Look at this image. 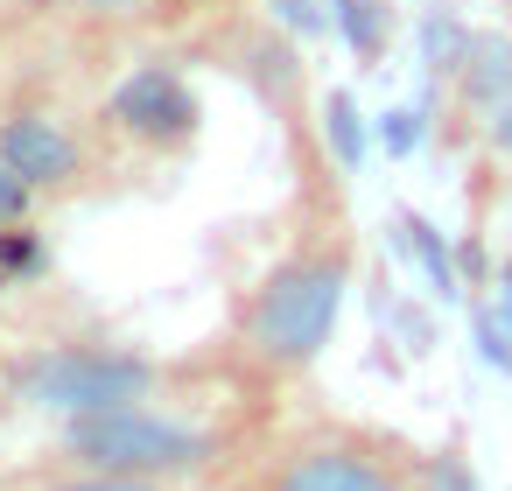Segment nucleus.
<instances>
[{
  "label": "nucleus",
  "instance_id": "f257e3e1",
  "mask_svg": "<svg viewBox=\"0 0 512 491\" xmlns=\"http://www.w3.org/2000/svg\"><path fill=\"white\" fill-rule=\"evenodd\" d=\"M351 274H358V239H351L344 197L323 190V183H302L281 253L239 295L232 358L253 379H302L323 358V344L337 337Z\"/></svg>",
  "mask_w": 512,
  "mask_h": 491
},
{
  "label": "nucleus",
  "instance_id": "f03ea898",
  "mask_svg": "<svg viewBox=\"0 0 512 491\" xmlns=\"http://www.w3.org/2000/svg\"><path fill=\"white\" fill-rule=\"evenodd\" d=\"M225 456H232V435L169 393L64 421L50 442V463H64V470H113V477H141V484H169V491L204 484Z\"/></svg>",
  "mask_w": 512,
  "mask_h": 491
},
{
  "label": "nucleus",
  "instance_id": "7ed1b4c3",
  "mask_svg": "<svg viewBox=\"0 0 512 491\" xmlns=\"http://www.w3.org/2000/svg\"><path fill=\"white\" fill-rule=\"evenodd\" d=\"M162 379H169L162 358H148L141 344H120V337H43L8 358V400L57 428L148 400V393H162Z\"/></svg>",
  "mask_w": 512,
  "mask_h": 491
},
{
  "label": "nucleus",
  "instance_id": "20e7f679",
  "mask_svg": "<svg viewBox=\"0 0 512 491\" xmlns=\"http://www.w3.org/2000/svg\"><path fill=\"white\" fill-rule=\"evenodd\" d=\"M239 491H414V449L358 421H302L253 456Z\"/></svg>",
  "mask_w": 512,
  "mask_h": 491
},
{
  "label": "nucleus",
  "instance_id": "39448f33",
  "mask_svg": "<svg viewBox=\"0 0 512 491\" xmlns=\"http://www.w3.org/2000/svg\"><path fill=\"white\" fill-rule=\"evenodd\" d=\"M0 169H15L36 197H78L92 183V134L50 99L0 106Z\"/></svg>",
  "mask_w": 512,
  "mask_h": 491
},
{
  "label": "nucleus",
  "instance_id": "423d86ee",
  "mask_svg": "<svg viewBox=\"0 0 512 491\" xmlns=\"http://www.w3.org/2000/svg\"><path fill=\"white\" fill-rule=\"evenodd\" d=\"M99 127L113 141H127V148H141V155H183L197 141V127H204V99L176 64H134L106 92Z\"/></svg>",
  "mask_w": 512,
  "mask_h": 491
},
{
  "label": "nucleus",
  "instance_id": "0eeeda50",
  "mask_svg": "<svg viewBox=\"0 0 512 491\" xmlns=\"http://www.w3.org/2000/svg\"><path fill=\"white\" fill-rule=\"evenodd\" d=\"M449 99H456V113L477 120V127H484L498 106H512V36H477V43L463 50L456 78H449Z\"/></svg>",
  "mask_w": 512,
  "mask_h": 491
},
{
  "label": "nucleus",
  "instance_id": "6e6552de",
  "mask_svg": "<svg viewBox=\"0 0 512 491\" xmlns=\"http://www.w3.org/2000/svg\"><path fill=\"white\" fill-rule=\"evenodd\" d=\"M330 29L344 36V50L358 64H379L393 43V8L386 0H330Z\"/></svg>",
  "mask_w": 512,
  "mask_h": 491
},
{
  "label": "nucleus",
  "instance_id": "1a4fd4ad",
  "mask_svg": "<svg viewBox=\"0 0 512 491\" xmlns=\"http://www.w3.org/2000/svg\"><path fill=\"white\" fill-rule=\"evenodd\" d=\"M323 155H330L337 176H351V169L365 162V134H358V106H351V92H330V99H323Z\"/></svg>",
  "mask_w": 512,
  "mask_h": 491
},
{
  "label": "nucleus",
  "instance_id": "9d476101",
  "mask_svg": "<svg viewBox=\"0 0 512 491\" xmlns=\"http://www.w3.org/2000/svg\"><path fill=\"white\" fill-rule=\"evenodd\" d=\"M71 8H85L99 22H176V15L218 8V0H71Z\"/></svg>",
  "mask_w": 512,
  "mask_h": 491
},
{
  "label": "nucleus",
  "instance_id": "9b49d317",
  "mask_svg": "<svg viewBox=\"0 0 512 491\" xmlns=\"http://www.w3.org/2000/svg\"><path fill=\"white\" fill-rule=\"evenodd\" d=\"M414 491H477L463 449H414Z\"/></svg>",
  "mask_w": 512,
  "mask_h": 491
},
{
  "label": "nucleus",
  "instance_id": "f8f14e48",
  "mask_svg": "<svg viewBox=\"0 0 512 491\" xmlns=\"http://www.w3.org/2000/svg\"><path fill=\"white\" fill-rule=\"evenodd\" d=\"M29 491H169V484H141V477H113V470H64V463H50Z\"/></svg>",
  "mask_w": 512,
  "mask_h": 491
},
{
  "label": "nucleus",
  "instance_id": "ddd939ff",
  "mask_svg": "<svg viewBox=\"0 0 512 491\" xmlns=\"http://www.w3.org/2000/svg\"><path fill=\"white\" fill-rule=\"evenodd\" d=\"M400 225H407V246L428 260V274H435V295H456V267H449V246L435 239V225H428V218H414V211H407Z\"/></svg>",
  "mask_w": 512,
  "mask_h": 491
},
{
  "label": "nucleus",
  "instance_id": "4468645a",
  "mask_svg": "<svg viewBox=\"0 0 512 491\" xmlns=\"http://www.w3.org/2000/svg\"><path fill=\"white\" fill-rule=\"evenodd\" d=\"M50 253H43V239L22 225V232H0V281H29L36 267H43Z\"/></svg>",
  "mask_w": 512,
  "mask_h": 491
},
{
  "label": "nucleus",
  "instance_id": "2eb2a0df",
  "mask_svg": "<svg viewBox=\"0 0 512 491\" xmlns=\"http://www.w3.org/2000/svg\"><path fill=\"white\" fill-rule=\"evenodd\" d=\"M36 204H43V197H36L15 169H0V232H22V225L36 218Z\"/></svg>",
  "mask_w": 512,
  "mask_h": 491
},
{
  "label": "nucleus",
  "instance_id": "dca6fc26",
  "mask_svg": "<svg viewBox=\"0 0 512 491\" xmlns=\"http://www.w3.org/2000/svg\"><path fill=\"white\" fill-rule=\"evenodd\" d=\"M379 141H386L393 155H407V148L421 141V113H407V106H400V113H386V120H379Z\"/></svg>",
  "mask_w": 512,
  "mask_h": 491
},
{
  "label": "nucleus",
  "instance_id": "f3484780",
  "mask_svg": "<svg viewBox=\"0 0 512 491\" xmlns=\"http://www.w3.org/2000/svg\"><path fill=\"white\" fill-rule=\"evenodd\" d=\"M484 148H491V155H505V162H512V106H498V113H491V120H484Z\"/></svg>",
  "mask_w": 512,
  "mask_h": 491
},
{
  "label": "nucleus",
  "instance_id": "a211bd4d",
  "mask_svg": "<svg viewBox=\"0 0 512 491\" xmlns=\"http://www.w3.org/2000/svg\"><path fill=\"white\" fill-rule=\"evenodd\" d=\"M491 288H498V323L512 330V253L498 260V281H491Z\"/></svg>",
  "mask_w": 512,
  "mask_h": 491
}]
</instances>
